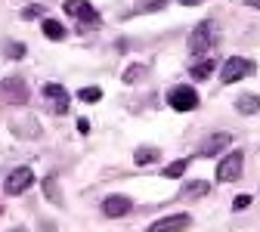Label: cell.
<instances>
[{"label": "cell", "mask_w": 260, "mask_h": 232, "mask_svg": "<svg viewBox=\"0 0 260 232\" xmlns=\"http://www.w3.org/2000/svg\"><path fill=\"white\" fill-rule=\"evenodd\" d=\"M183 7H199V4H205V0H180Z\"/></svg>", "instance_id": "26"}, {"label": "cell", "mask_w": 260, "mask_h": 232, "mask_svg": "<svg viewBox=\"0 0 260 232\" xmlns=\"http://www.w3.org/2000/svg\"><path fill=\"white\" fill-rule=\"evenodd\" d=\"M208 189H211V186H208L205 180H195V183H189V186L183 189V195H186V198H205Z\"/></svg>", "instance_id": "14"}, {"label": "cell", "mask_w": 260, "mask_h": 232, "mask_svg": "<svg viewBox=\"0 0 260 232\" xmlns=\"http://www.w3.org/2000/svg\"><path fill=\"white\" fill-rule=\"evenodd\" d=\"M44 189H47V198H50L53 205H62V195L56 192V177H50V180L44 183Z\"/></svg>", "instance_id": "19"}, {"label": "cell", "mask_w": 260, "mask_h": 232, "mask_svg": "<svg viewBox=\"0 0 260 232\" xmlns=\"http://www.w3.org/2000/svg\"><path fill=\"white\" fill-rule=\"evenodd\" d=\"M242 164H245V155L236 149V152H230L223 161H220V168H217V180L220 183H233V180H239L242 177Z\"/></svg>", "instance_id": "4"}, {"label": "cell", "mask_w": 260, "mask_h": 232, "mask_svg": "<svg viewBox=\"0 0 260 232\" xmlns=\"http://www.w3.org/2000/svg\"><path fill=\"white\" fill-rule=\"evenodd\" d=\"M236 109H239V115H257L260 112V96L257 93H242Z\"/></svg>", "instance_id": "12"}, {"label": "cell", "mask_w": 260, "mask_h": 232, "mask_svg": "<svg viewBox=\"0 0 260 232\" xmlns=\"http://www.w3.org/2000/svg\"><path fill=\"white\" fill-rule=\"evenodd\" d=\"M78 96L84 99V103H100V99H103V90H100V87H84V90H78Z\"/></svg>", "instance_id": "18"}, {"label": "cell", "mask_w": 260, "mask_h": 232, "mask_svg": "<svg viewBox=\"0 0 260 232\" xmlns=\"http://www.w3.org/2000/svg\"><path fill=\"white\" fill-rule=\"evenodd\" d=\"M7 56L10 59H19V56H25V47L22 44H13V47H7Z\"/></svg>", "instance_id": "23"}, {"label": "cell", "mask_w": 260, "mask_h": 232, "mask_svg": "<svg viewBox=\"0 0 260 232\" xmlns=\"http://www.w3.org/2000/svg\"><path fill=\"white\" fill-rule=\"evenodd\" d=\"M134 161L140 164H152V161H158V149H137V155H134Z\"/></svg>", "instance_id": "17"}, {"label": "cell", "mask_w": 260, "mask_h": 232, "mask_svg": "<svg viewBox=\"0 0 260 232\" xmlns=\"http://www.w3.org/2000/svg\"><path fill=\"white\" fill-rule=\"evenodd\" d=\"M186 168H189V161H186V158H177V161H171L168 168H165V177L177 180V177H183V174H186Z\"/></svg>", "instance_id": "15"}, {"label": "cell", "mask_w": 260, "mask_h": 232, "mask_svg": "<svg viewBox=\"0 0 260 232\" xmlns=\"http://www.w3.org/2000/svg\"><path fill=\"white\" fill-rule=\"evenodd\" d=\"M143 75H146V65H130V69L124 72V81H127V84H134V81L143 78Z\"/></svg>", "instance_id": "20"}, {"label": "cell", "mask_w": 260, "mask_h": 232, "mask_svg": "<svg viewBox=\"0 0 260 232\" xmlns=\"http://www.w3.org/2000/svg\"><path fill=\"white\" fill-rule=\"evenodd\" d=\"M214 47V22H202L189 35V56H205Z\"/></svg>", "instance_id": "3"}, {"label": "cell", "mask_w": 260, "mask_h": 232, "mask_svg": "<svg viewBox=\"0 0 260 232\" xmlns=\"http://www.w3.org/2000/svg\"><path fill=\"white\" fill-rule=\"evenodd\" d=\"M251 205V195H236L233 198V211H245Z\"/></svg>", "instance_id": "22"}, {"label": "cell", "mask_w": 260, "mask_h": 232, "mask_svg": "<svg viewBox=\"0 0 260 232\" xmlns=\"http://www.w3.org/2000/svg\"><path fill=\"white\" fill-rule=\"evenodd\" d=\"M130 211H134V202H130V198H124V195H109L106 202H103V214L106 217H127Z\"/></svg>", "instance_id": "8"}, {"label": "cell", "mask_w": 260, "mask_h": 232, "mask_svg": "<svg viewBox=\"0 0 260 232\" xmlns=\"http://www.w3.org/2000/svg\"><path fill=\"white\" fill-rule=\"evenodd\" d=\"M44 35H47L50 41H62V38H65V28H62L56 19H44Z\"/></svg>", "instance_id": "13"}, {"label": "cell", "mask_w": 260, "mask_h": 232, "mask_svg": "<svg viewBox=\"0 0 260 232\" xmlns=\"http://www.w3.org/2000/svg\"><path fill=\"white\" fill-rule=\"evenodd\" d=\"M65 13L75 16V19H84V22H96V10L87 0H65Z\"/></svg>", "instance_id": "11"}, {"label": "cell", "mask_w": 260, "mask_h": 232, "mask_svg": "<svg viewBox=\"0 0 260 232\" xmlns=\"http://www.w3.org/2000/svg\"><path fill=\"white\" fill-rule=\"evenodd\" d=\"M233 143V137L230 134H214V137H208L205 140V146L199 149V155H205V158H214V155H220L226 146Z\"/></svg>", "instance_id": "10"}, {"label": "cell", "mask_w": 260, "mask_h": 232, "mask_svg": "<svg viewBox=\"0 0 260 232\" xmlns=\"http://www.w3.org/2000/svg\"><path fill=\"white\" fill-rule=\"evenodd\" d=\"M44 96L50 99V109H53L56 115H65V109H69V96H65V90H62L59 84H47V87H44Z\"/></svg>", "instance_id": "9"}, {"label": "cell", "mask_w": 260, "mask_h": 232, "mask_svg": "<svg viewBox=\"0 0 260 232\" xmlns=\"http://www.w3.org/2000/svg\"><path fill=\"white\" fill-rule=\"evenodd\" d=\"M192 226V217L189 214H171V217H165V220H155L152 226H149V232H183V229H189Z\"/></svg>", "instance_id": "7"}, {"label": "cell", "mask_w": 260, "mask_h": 232, "mask_svg": "<svg viewBox=\"0 0 260 232\" xmlns=\"http://www.w3.org/2000/svg\"><path fill=\"white\" fill-rule=\"evenodd\" d=\"M10 232H28V229H22V226H19V229H10Z\"/></svg>", "instance_id": "27"}, {"label": "cell", "mask_w": 260, "mask_h": 232, "mask_svg": "<svg viewBox=\"0 0 260 232\" xmlns=\"http://www.w3.org/2000/svg\"><path fill=\"white\" fill-rule=\"evenodd\" d=\"M168 103L174 112H192L195 106H199V93H195L192 87H174L168 93Z\"/></svg>", "instance_id": "5"}, {"label": "cell", "mask_w": 260, "mask_h": 232, "mask_svg": "<svg viewBox=\"0 0 260 232\" xmlns=\"http://www.w3.org/2000/svg\"><path fill=\"white\" fill-rule=\"evenodd\" d=\"M31 183H35V171H31V168H16L7 177V183H4V192L7 195H22Z\"/></svg>", "instance_id": "6"}, {"label": "cell", "mask_w": 260, "mask_h": 232, "mask_svg": "<svg viewBox=\"0 0 260 232\" xmlns=\"http://www.w3.org/2000/svg\"><path fill=\"white\" fill-rule=\"evenodd\" d=\"M0 99H4L7 106H25L31 99L28 84L22 78H4V81H0Z\"/></svg>", "instance_id": "2"}, {"label": "cell", "mask_w": 260, "mask_h": 232, "mask_svg": "<svg viewBox=\"0 0 260 232\" xmlns=\"http://www.w3.org/2000/svg\"><path fill=\"white\" fill-rule=\"evenodd\" d=\"M78 130H81V134H90V124H87V121L81 118V121H78Z\"/></svg>", "instance_id": "25"}, {"label": "cell", "mask_w": 260, "mask_h": 232, "mask_svg": "<svg viewBox=\"0 0 260 232\" xmlns=\"http://www.w3.org/2000/svg\"><path fill=\"white\" fill-rule=\"evenodd\" d=\"M161 7H165V0H140V13H152V10H161Z\"/></svg>", "instance_id": "21"}, {"label": "cell", "mask_w": 260, "mask_h": 232, "mask_svg": "<svg viewBox=\"0 0 260 232\" xmlns=\"http://www.w3.org/2000/svg\"><path fill=\"white\" fill-rule=\"evenodd\" d=\"M251 4H254V7H260V0H251Z\"/></svg>", "instance_id": "28"}, {"label": "cell", "mask_w": 260, "mask_h": 232, "mask_svg": "<svg viewBox=\"0 0 260 232\" xmlns=\"http://www.w3.org/2000/svg\"><path fill=\"white\" fill-rule=\"evenodd\" d=\"M214 69H217V62L205 59V62H199V65L192 69V78H195V81H205V78H211V72H214Z\"/></svg>", "instance_id": "16"}, {"label": "cell", "mask_w": 260, "mask_h": 232, "mask_svg": "<svg viewBox=\"0 0 260 232\" xmlns=\"http://www.w3.org/2000/svg\"><path fill=\"white\" fill-rule=\"evenodd\" d=\"M22 16H25V19H31V16H44V7H28Z\"/></svg>", "instance_id": "24"}, {"label": "cell", "mask_w": 260, "mask_h": 232, "mask_svg": "<svg viewBox=\"0 0 260 232\" xmlns=\"http://www.w3.org/2000/svg\"><path fill=\"white\" fill-rule=\"evenodd\" d=\"M254 69H257V65H254L251 59L233 56V59H226V62H223V69H220V81H223V84H236V81H242V78H251V75H254Z\"/></svg>", "instance_id": "1"}]
</instances>
